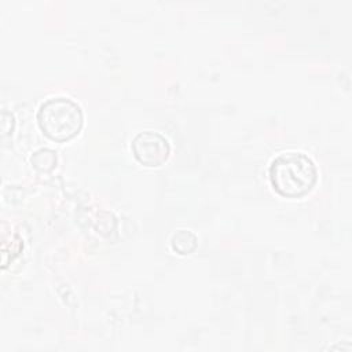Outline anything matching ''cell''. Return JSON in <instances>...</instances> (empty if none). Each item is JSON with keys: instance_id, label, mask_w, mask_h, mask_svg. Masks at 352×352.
<instances>
[{"instance_id": "3957f363", "label": "cell", "mask_w": 352, "mask_h": 352, "mask_svg": "<svg viewBox=\"0 0 352 352\" xmlns=\"http://www.w3.org/2000/svg\"><path fill=\"white\" fill-rule=\"evenodd\" d=\"M131 147L135 158L146 166H160L170 153L168 140L155 131L139 132L133 138Z\"/></svg>"}, {"instance_id": "5b68a950", "label": "cell", "mask_w": 352, "mask_h": 352, "mask_svg": "<svg viewBox=\"0 0 352 352\" xmlns=\"http://www.w3.org/2000/svg\"><path fill=\"white\" fill-rule=\"evenodd\" d=\"M32 165L40 172H50L56 166L58 155L51 148H40L30 157Z\"/></svg>"}, {"instance_id": "6da1fadb", "label": "cell", "mask_w": 352, "mask_h": 352, "mask_svg": "<svg viewBox=\"0 0 352 352\" xmlns=\"http://www.w3.org/2000/svg\"><path fill=\"white\" fill-rule=\"evenodd\" d=\"M274 190L286 198H300L308 194L316 183L318 170L314 161L298 151L276 155L268 169Z\"/></svg>"}, {"instance_id": "7a4b0ae2", "label": "cell", "mask_w": 352, "mask_h": 352, "mask_svg": "<svg viewBox=\"0 0 352 352\" xmlns=\"http://www.w3.org/2000/svg\"><path fill=\"white\" fill-rule=\"evenodd\" d=\"M82 111L72 99L56 96L45 100L37 111V122L52 140L65 142L74 138L82 128Z\"/></svg>"}, {"instance_id": "277c9868", "label": "cell", "mask_w": 352, "mask_h": 352, "mask_svg": "<svg viewBox=\"0 0 352 352\" xmlns=\"http://www.w3.org/2000/svg\"><path fill=\"white\" fill-rule=\"evenodd\" d=\"M198 246V238L197 235L186 228H180L176 232H173L170 238V248L177 254L186 256L192 253Z\"/></svg>"}, {"instance_id": "8992f818", "label": "cell", "mask_w": 352, "mask_h": 352, "mask_svg": "<svg viewBox=\"0 0 352 352\" xmlns=\"http://www.w3.org/2000/svg\"><path fill=\"white\" fill-rule=\"evenodd\" d=\"M14 131V116L8 111L1 113V138L6 139L7 136L12 135Z\"/></svg>"}]
</instances>
